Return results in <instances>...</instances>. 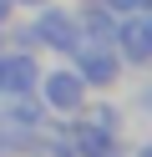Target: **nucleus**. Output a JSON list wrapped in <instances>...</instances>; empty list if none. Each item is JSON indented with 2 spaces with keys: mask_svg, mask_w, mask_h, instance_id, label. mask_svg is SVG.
Returning a JSON list of instances; mask_svg holds the SVG:
<instances>
[{
  "mask_svg": "<svg viewBox=\"0 0 152 157\" xmlns=\"http://www.w3.org/2000/svg\"><path fill=\"white\" fill-rule=\"evenodd\" d=\"M30 31H36V41H46L51 51H71V46H76V15H66V10H41Z\"/></svg>",
  "mask_w": 152,
  "mask_h": 157,
  "instance_id": "obj_3",
  "label": "nucleus"
},
{
  "mask_svg": "<svg viewBox=\"0 0 152 157\" xmlns=\"http://www.w3.org/2000/svg\"><path fill=\"white\" fill-rule=\"evenodd\" d=\"M46 106L51 112H81L86 106V81L76 71H51L46 76Z\"/></svg>",
  "mask_w": 152,
  "mask_h": 157,
  "instance_id": "obj_1",
  "label": "nucleus"
},
{
  "mask_svg": "<svg viewBox=\"0 0 152 157\" xmlns=\"http://www.w3.org/2000/svg\"><path fill=\"white\" fill-rule=\"evenodd\" d=\"M5 15H10V0H0V25H5Z\"/></svg>",
  "mask_w": 152,
  "mask_h": 157,
  "instance_id": "obj_8",
  "label": "nucleus"
},
{
  "mask_svg": "<svg viewBox=\"0 0 152 157\" xmlns=\"http://www.w3.org/2000/svg\"><path fill=\"white\" fill-rule=\"evenodd\" d=\"M25 5H41V0H25Z\"/></svg>",
  "mask_w": 152,
  "mask_h": 157,
  "instance_id": "obj_10",
  "label": "nucleus"
},
{
  "mask_svg": "<svg viewBox=\"0 0 152 157\" xmlns=\"http://www.w3.org/2000/svg\"><path fill=\"white\" fill-rule=\"evenodd\" d=\"M147 0H107V10H122V15H132V10H142Z\"/></svg>",
  "mask_w": 152,
  "mask_h": 157,
  "instance_id": "obj_7",
  "label": "nucleus"
},
{
  "mask_svg": "<svg viewBox=\"0 0 152 157\" xmlns=\"http://www.w3.org/2000/svg\"><path fill=\"white\" fill-rule=\"evenodd\" d=\"M137 157H152V142H147V147H142V152H137Z\"/></svg>",
  "mask_w": 152,
  "mask_h": 157,
  "instance_id": "obj_9",
  "label": "nucleus"
},
{
  "mask_svg": "<svg viewBox=\"0 0 152 157\" xmlns=\"http://www.w3.org/2000/svg\"><path fill=\"white\" fill-rule=\"evenodd\" d=\"M71 147H76L81 157H111L117 152V137H111V127H101V122H81L76 132H71Z\"/></svg>",
  "mask_w": 152,
  "mask_h": 157,
  "instance_id": "obj_5",
  "label": "nucleus"
},
{
  "mask_svg": "<svg viewBox=\"0 0 152 157\" xmlns=\"http://www.w3.org/2000/svg\"><path fill=\"white\" fill-rule=\"evenodd\" d=\"M76 76L91 81V86H111V81L122 76V56L107 51V46H86V51L76 56Z\"/></svg>",
  "mask_w": 152,
  "mask_h": 157,
  "instance_id": "obj_2",
  "label": "nucleus"
},
{
  "mask_svg": "<svg viewBox=\"0 0 152 157\" xmlns=\"http://www.w3.org/2000/svg\"><path fill=\"white\" fill-rule=\"evenodd\" d=\"M117 41H122V56L127 61H152V21L142 15V21H127L117 31Z\"/></svg>",
  "mask_w": 152,
  "mask_h": 157,
  "instance_id": "obj_6",
  "label": "nucleus"
},
{
  "mask_svg": "<svg viewBox=\"0 0 152 157\" xmlns=\"http://www.w3.org/2000/svg\"><path fill=\"white\" fill-rule=\"evenodd\" d=\"M36 81H41V66H36V56H5V61H0V91H10V96H25Z\"/></svg>",
  "mask_w": 152,
  "mask_h": 157,
  "instance_id": "obj_4",
  "label": "nucleus"
}]
</instances>
